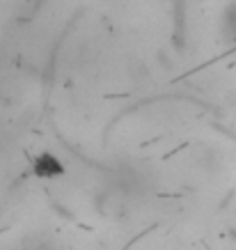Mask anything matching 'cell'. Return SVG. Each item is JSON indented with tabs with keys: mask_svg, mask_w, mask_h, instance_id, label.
<instances>
[{
	"mask_svg": "<svg viewBox=\"0 0 236 250\" xmlns=\"http://www.w3.org/2000/svg\"><path fill=\"white\" fill-rule=\"evenodd\" d=\"M35 172L39 174V177H58V174L64 172V167H62V163L58 161V156H53V154H39L37 161H35Z\"/></svg>",
	"mask_w": 236,
	"mask_h": 250,
	"instance_id": "obj_1",
	"label": "cell"
}]
</instances>
